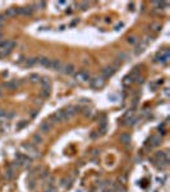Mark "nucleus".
Here are the masks:
<instances>
[{
	"label": "nucleus",
	"mask_w": 170,
	"mask_h": 192,
	"mask_svg": "<svg viewBox=\"0 0 170 192\" xmlns=\"http://www.w3.org/2000/svg\"><path fill=\"white\" fill-rule=\"evenodd\" d=\"M116 73V68L114 66H107L105 68H102L101 69V77H102L104 79L105 78H110L111 76H114Z\"/></svg>",
	"instance_id": "20e7f679"
},
{
	"label": "nucleus",
	"mask_w": 170,
	"mask_h": 192,
	"mask_svg": "<svg viewBox=\"0 0 170 192\" xmlns=\"http://www.w3.org/2000/svg\"><path fill=\"white\" fill-rule=\"evenodd\" d=\"M41 85H42V87H49L50 83H49V78H46V77H44V78L40 79Z\"/></svg>",
	"instance_id": "5701e85b"
},
{
	"label": "nucleus",
	"mask_w": 170,
	"mask_h": 192,
	"mask_svg": "<svg viewBox=\"0 0 170 192\" xmlns=\"http://www.w3.org/2000/svg\"><path fill=\"white\" fill-rule=\"evenodd\" d=\"M132 82H133V77L130 76V74L124 77V81H123V85H124V86H128V85H130Z\"/></svg>",
	"instance_id": "6ab92c4d"
},
{
	"label": "nucleus",
	"mask_w": 170,
	"mask_h": 192,
	"mask_svg": "<svg viewBox=\"0 0 170 192\" xmlns=\"http://www.w3.org/2000/svg\"><path fill=\"white\" fill-rule=\"evenodd\" d=\"M26 124H27V120H23V122H20L19 124H18L17 128H22V127H23V126H26Z\"/></svg>",
	"instance_id": "473e14b6"
},
{
	"label": "nucleus",
	"mask_w": 170,
	"mask_h": 192,
	"mask_svg": "<svg viewBox=\"0 0 170 192\" xmlns=\"http://www.w3.org/2000/svg\"><path fill=\"white\" fill-rule=\"evenodd\" d=\"M120 142L123 143L124 146H129V145H130V135L129 133L120 135Z\"/></svg>",
	"instance_id": "ddd939ff"
},
{
	"label": "nucleus",
	"mask_w": 170,
	"mask_h": 192,
	"mask_svg": "<svg viewBox=\"0 0 170 192\" xmlns=\"http://www.w3.org/2000/svg\"><path fill=\"white\" fill-rule=\"evenodd\" d=\"M33 187H35V181L33 179H29L28 181V188L29 190H33Z\"/></svg>",
	"instance_id": "c85d7f7f"
},
{
	"label": "nucleus",
	"mask_w": 170,
	"mask_h": 192,
	"mask_svg": "<svg viewBox=\"0 0 170 192\" xmlns=\"http://www.w3.org/2000/svg\"><path fill=\"white\" fill-rule=\"evenodd\" d=\"M4 42H5V40H0V50H1L3 45H4Z\"/></svg>",
	"instance_id": "72a5a7b5"
},
{
	"label": "nucleus",
	"mask_w": 170,
	"mask_h": 192,
	"mask_svg": "<svg viewBox=\"0 0 170 192\" xmlns=\"http://www.w3.org/2000/svg\"><path fill=\"white\" fill-rule=\"evenodd\" d=\"M97 154H100L98 150H94V152H92V155H97Z\"/></svg>",
	"instance_id": "f704fd0d"
},
{
	"label": "nucleus",
	"mask_w": 170,
	"mask_h": 192,
	"mask_svg": "<svg viewBox=\"0 0 170 192\" xmlns=\"http://www.w3.org/2000/svg\"><path fill=\"white\" fill-rule=\"evenodd\" d=\"M127 42L128 44H136L137 42V37L136 36H128L127 37Z\"/></svg>",
	"instance_id": "b1692460"
},
{
	"label": "nucleus",
	"mask_w": 170,
	"mask_h": 192,
	"mask_svg": "<svg viewBox=\"0 0 170 192\" xmlns=\"http://www.w3.org/2000/svg\"><path fill=\"white\" fill-rule=\"evenodd\" d=\"M7 177H8V178H9V179H10V178H12V177H13V170H12V169H9V170H8V172H7Z\"/></svg>",
	"instance_id": "2f4dec72"
},
{
	"label": "nucleus",
	"mask_w": 170,
	"mask_h": 192,
	"mask_svg": "<svg viewBox=\"0 0 170 192\" xmlns=\"http://www.w3.org/2000/svg\"><path fill=\"white\" fill-rule=\"evenodd\" d=\"M1 94H3V92H1V90H0V96H1Z\"/></svg>",
	"instance_id": "4c0bfd02"
},
{
	"label": "nucleus",
	"mask_w": 170,
	"mask_h": 192,
	"mask_svg": "<svg viewBox=\"0 0 170 192\" xmlns=\"http://www.w3.org/2000/svg\"><path fill=\"white\" fill-rule=\"evenodd\" d=\"M113 192H127V190L122 183H119V184H115V187H113Z\"/></svg>",
	"instance_id": "dca6fc26"
},
{
	"label": "nucleus",
	"mask_w": 170,
	"mask_h": 192,
	"mask_svg": "<svg viewBox=\"0 0 170 192\" xmlns=\"http://www.w3.org/2000/svg\"><path fill=\"white\" fill-rule=\"evenodd\" d=\"M45 192H55V187H54V184H47V188L45 190Z\"/></svg>",
	"instance_id": "cd10ccee"
},
{
	"label": "nucleus",
	"mask_w": 170,
	"mask_h": 192,
	"mask_svg": "<svg viewBox=\"0 0 170 192\" xmlns=\"http://www.w3.org/2000/svg\"><path fill=\"white\" fill-rule=\"evenodd\" d=\"M29 81L33 82V83H36V82H40V76L36 74V73H33V74L29 76Z\"/></svg>",
	"instance_id": "4be33fe9"
},
{
	"label": "nucleus",
	"mask_w": 170,
	"mask_h": 192,
	"mask_svg": "<svg viewBox=\"0 0 170 192\" xmlns=\"http://www.w3.org/2000/svg\"><path fill=\"white\" fill-rule=\"evenodd\" d=\"M16 45H17V42H16V41H13V40H7V41H5L4 45H3V48H1V50H0V58L8 57V55L13 51V49L16 48Z\"/></svg>",
	"instance_id": "f257e3e1"
},
{
	"label": "nucleus",
	"mask_w": 170,
	"mask_h": 192,
	"mask_svg": "<svg viewBox=\"0 0 170 192\" xmlns=\"http://www.w3.org/2000/svg\"><path fill=\"white\" fill-rule=\"evenodd\" d=\"M74 79H77V81H79V82H87L91 78H89V73L87 70H79L78 73L74 74Z\"/></svg>",
	"instance_id": "423d86ee"
},
{
	"label": "nucleus",
	"mask_w": 170,
	"mask_h": 192,
	"mask_svg": "<svg viewBox=\"0 0 170 192\" xmlns=\"http://www.w3.org/2000/svg\"><path fill=\"white\" fill-rule=\"evenodd\" d=\"M129 7H130V8H129L130 10H133V9H134V8H133V7H134V4H133V3H130V5H129Z\"/></svg>",
	"instance_id": "e433bc0d"
},
{
	"label": "nucleus",
	"mask_w": 170,
	"mask_h": 192,
	"mask_svg": "<svg viewBox=\"0 0 170 192\" xmlns=\"http://www.w3.org/2000/svg\"><path fill=\"white\" fill-rule=\"evenodd\" d=\"M40 131L42 132V133H49L50 131H51V123H49L46 120V122H42L40 126Z\"/></svg>",
	"instance_id": "9b49d317"
},
{
	"label": "nucleus",
	"mask_w": 170,
	"mask_h": 192,
	"mask_svg": "<svg viewBox=\"0 0 170 192\" xmlns=\"http://www.w3.org/2000/svg\"><path fill=\"white\" fill-rule=\"evenodd\" d=\"M118 59H122V61H123V60H128V55L124 54V53H120V54L118 55Z\"/></svg>",
	"instance_id": "bb28decb"
},
{
	"label": "nucleus",
	"mask_w": 170,
	"mask_h": 192,
	"mask_svg": "<svg viewBox=\"0 0 170 192\" xmlns=\"http://www.w3.org/2000/svg\"><path fill=\"white\" fill-rule=\"evenodd\" d=\"M104 85H105V79L102 77H95L89 79V86L94 88H101L104 87Z\"/></svg>",
	"instance_id": "39448f33"
},
{
	"label": "nucleus",
	"mask_w": 170,
	"mask_h": 192,
	"mask_svg": "<svg viewBox=\"0 0 170 192\" xmlns=\"http://www.w3.org/2000/svg\"><path fill=\"white\" fill-rule=\"evenodd\" d=\"M136 82L137 83H143V77H136Z\"/></svg>",
	"instance_id": "7c9ffc66"
},
{
	"label": "nucleus",
	"mask_w": 170,
	"mask_h": 192,
	"mask_svg": "<svg viewBox=\"0 0 170 192\" xmlns=\"http://www.w3.org/2000/svg\"><path fill=\"white\" fill-rule=\"evenodd\" d=\"M32 142L35 145H41L42 143V137H41L40 135H33V137H32Z\"/></svg>",
	"instance_id": "a211bd4d"
},
{
	"label": "nucleus",
	"mask_w": 170,
	"mask_h": 192,
	"mask_svg": "<svg viewBox=\"0 0 170 192\" xmlns=\"http://www.w3.org/2000/svg\"><path fill=\"white\" fill-rule=\"evenodd\" d=\"M38 64H41V66L45 67V68L51 69V59H50V58H46V57L38 58Z\"/></svg>",
	"instance_id": "6e6552de"
},
{
	"label": "nucleus",
	"mask_w": 170,
	"mask_h": 192,
	"mask_svg": "<svg viewBox=\"0 0 170 192\" xmlns=\"http://www.w3.org/2000/svg\"><path fill=\"white\" fill-rule=\"evenodd\" d=\"M38 63V58H36V57H33V58H28V59H26V67H33V66H36V64Z\"/></svg>",
	"instance_id": "2eb2a0df"
},
{
	"label": "nucleus",
	"mask_w": 170,
	"mask_h": 192,
	"mask_svg": "<svg viewBox=\"0 0 170 192\" xmlns=\"http://www.w3.org/2000/svg\"><path fill=\"white\" fill-rule=\"evenodd\" d=\"M4 16H5V17H16V16H19L18 8H9V9L5 12Z\"/></svg>",
	"instance_id": "4468645a"
},
{
	"label": "nucleus",
	"mask_w": 170,
	"mask_h": 192,
	"mask_svg": "<svg viewBox=\"0 0 170 192\" xmlns=\"http://www.w3.org/2000/svg\"><path fill=\"white\" fill-rule=\"evenodd\" d=\"M83 114H85V117H91L92 110H91L89 108H85V111H83Z\"/></svg>",
	"instance_id": "a878e982"
},
{
	"label": "nucleus",
	"mask_w": 170,
	"mask_h": 192,
	"mask_svg": "<svg viewBox=\"0 0 170 192\" xmlns=\"http://www.w3.org/2000/svg\"><path fill=\"white\" fill-rule=\"evenodd\" d=\"M50 95V86L49 87H42V91H41V96L42 97H47Z\"/></svg>",
	"instance_id": "412c9836"
},
{
	"label": "nucleus",
	"mask_w": 170,
	"mask_h": 192,
	"mask_svg": "<svg viewBox=\"0 0 170 192\" xmlns=\"http://www.w3.org/2000/svg\"><path fill=\"white\" fill-rule=\"evenodd\" d=\"M123 26H124V23H123V22H120L119 25H116V26H115V28H114V29H115V31H119V29L123 27Z\"/></svg>",
	"instance_id": "c756f323"
},
{
	"label": "nucleus",
	"mask_w": 170,
	"mask_h": 192,
	"mask_svg": "<svg viewBox=\"0 0 170 192\" xmlns=\"http://www.w3.org/2000/svg\"><path fill=\"white\" fill-rule=\"evenodd\" d=\"M37 113H38V110H35V111H32V113H31V115H32V117H35Z\"/></svg>",
	"instance_id": "c9c22d12"
},
{
	"label": "nucleus",
	"mask_w": 170,
	"mask_h": 192,
	"mask_svg": "<svg viewBox=\"0 0 170 192\" xmlns=\"http://www.w3.org/2000/svg\"><path fill=\"white\" fill-rule=\"evenodd\" d=\"M18 12H19V16H31L33 13V9L32 7H22L18 8Z\"/></svg>",
	"instance_id": "1a4fd4ad"
},
{
	"label": "nucleus",
	"mask_w": 170,
	"mask_h": 192,
	"mask_svg": "<svg viewBox=\"0 0 170 192\" xmlns=\"http://www.w3.org/2000/svg\"><path fill=\"white\" fill-rule=\"evenodd\" d=\"M169 57H170V54H169V50L166 49V48H164L161 51H159L156 54V57H155V61H157V63H161V64H165L166 61L169 60Z\"/></svg>",
	"instance_id": "7ed1b4c3"
},
{
	"label": "nucleus",
	"mask_w": 170,
	"mask_h": 192,
	"mask_svg": "<svg viewBox=\"0 0 170 192\" xmlns=\"http://www.w3.org/2000/svg\"><path fill=\"white\" fill-rule=\"evenodd\" d=\"M79 7L82 10H86L88 8V3L87 1H83V3H79Z\"/></svg>",
	"instance_id": "393cba45"
},
{
	"label": "nucleus",
	"mask_w": 170,
	"mask_h": 192,
	"mask_svg": "<svg viewBox=\"0 0 170 192\" xmlns=\"http://www.w3.org/2000/svg\"><path fill=\"white\" fill-rule=\"evenodd\" d=\"M151 147H156L161 143V137H151Z\"/></svg>",
	"instance_id": "f3484780"
},
{
	"label": "nucleus",
	"mask_w": 170,
	"mask_h": 192,
	"mask_svg": "<svg viewBox=\"0 0 170 192\" xmlns=\"http://www.w3.org/2000/svg\"><path fill=\"white\" fill-rule=\"evenodd\" d=\"M63 64L59 59H51V69L54 70H61Z\"/></svg>",
	"instance_id": "f8f14e48"
},
{
	"label": "nucleus",
	"mask_w": 170,
	"mask_h": 192,
	"mask_svg": "<svg viewBox=\"0 0 170 192\" xmlns=\"http://www.w3.org/2000/svg\"><path fill=\"white\" fill-rule=\"evenodd\" d=\"M4 87L8 88V90L13 91V90H17L18 88V82L16 81V79H12V81H8L4 83Z\"/></svg>",
	"instance_id": "9d476101"
},
{
	"label": "nucleus",
	"mask_w": 170,
	"mask_h": 192,
	"mask_svg": "<svg viewBox=\"0 0 170 192\" xmlns=\"http://www.w3.org/2000/svg\"><path fill=\"white\" fill-rule=\"evenodd\" d=\"M79 111H81L79 106H68V108H65V109H61L63 120L67 122V120H69L72 117H74L77 113H79Z\"/></svg>",
	"instance_id": "f03ea898"
},
{
	"label": "nucleus",
	"mask_w": 170,
	"mask_h": 192,
	"mask_svg": "<svg viewBox=\"0 0 170 192\" xmlns=\"http://www.w3.org/2000/svg\"><path fill=\"white\" fill-rule=\"evenodd\" d=\"M150 28L154 32H159V31H161V25H159V23H151Z\"/></svg>",
	"instance_id": "aec40b11"
},
{
	"label": "nucleus",
	"mask_w": 170,
	"mask_h": 192,
	"mask_svg": "<svg viewBox=\"0 0 170 192\" xmlns=\"http://www.w3.org/2000/svg\"><path fill=\"white\" fill-rule=\"evenodd\" d=\"M74 70H76V67H74L73 64H65V66H63V68H61V72L67 76L73 74Z\"/></svg>",
	"instance_id": "0eeeda50"
}]
</instances>
